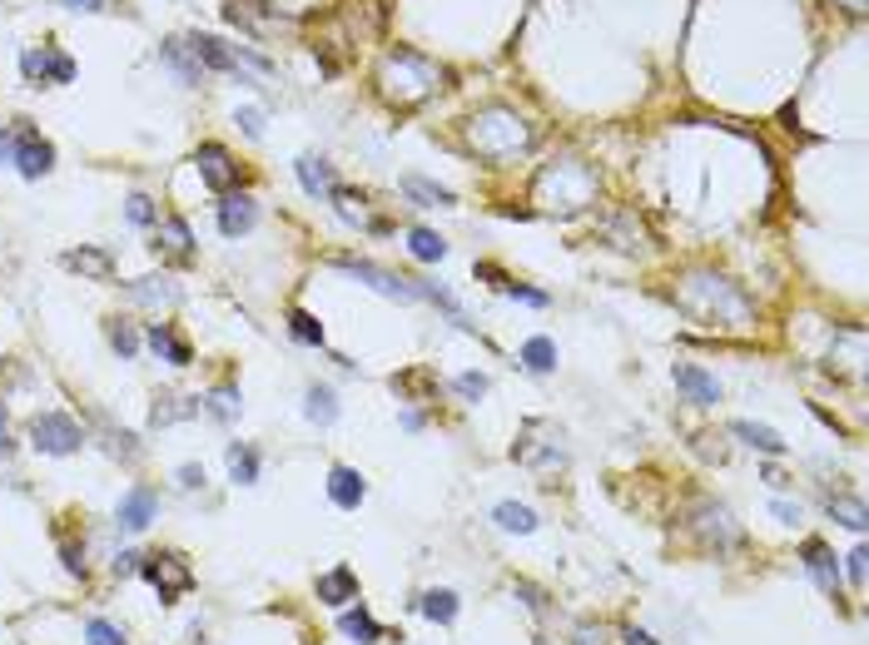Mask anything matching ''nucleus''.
I'll return each instance as SVG.
<instances>
[{"instance_id": "1", "label": "nucleus", "mask_w": 869, "mask_h": 645, "mask_svg": "<svg viewBox=\"0 0 869 645\" xmlns=\"http://www.w3.org/2000/svg\"><path fill=\"white\" fill-rule=\"evenodd\" d=\"M467 144H472L482 159L502 164V159H512V154H522V149L532 144V129H527V120H522L517 110L487 105V110H477V115L467 120Z\"/></svg>"}, {"instance_id": "2", "label": "nucleus", "mask_w": 869, "mask_h": 645, "mask_svg": "<svg viewBox=\"0 0 869 645\" xmlns=\"http://www.w3.org/2000/svg\"><path fill=\"white\" fill-rule=\"evenodd\" d=\"M596 199V169L581 159H552L537 174V204L557 214H581Z\"/></svg>"}, {"instance_id": "3", "label": "nucleus", "mask_w": 869, "mask_h": 645, "mask_svg": "<svg viewBox=\"0 0 869 645\" xmlns=\"http://www.w3.org/2000/svg\"><path fill=\"white\" fill-rule=\"evenodd\" d=\"M437 65L433 60H423L418 50H408V45H398L393 55H383V70H378V85H383V95L388 100H398V105H418L423 95H433L437 90Z\"/></svg>"}, {"instance_id": "4", "label": "nucleus", "mask_w": 869, "mask_h": 645, "mask_svg": "<svg viewBox=\"0 0 869 645\" xmlns=\"http://www.w3.org/2000/svg\"><path fill=\"white\" fill-rule=\"evenodd\" d=\"M696 293H706V303L701 298H681V308L696 318V323H706V328H735L730 318H725L721 308H730L735 318H745L750 323V303H745V293H735L725 278H711V273H696V278H686Z\"/></svg>"}, {"instance_id": "5", "label": "nucleus", "mask_w": 869, "mask_h": 645, "mask_svg": "<svg viewBox=\"0 0 869 645\" xmlns=\"http://www.w3.org/2000/svg\"><path fill=\"white\" fill-rule=\"evenodd\" d=\"M30 442H35L40 452H50V457H70V452H80L85 432H80V422L65 417V412H40V417H30Z\"/></svg>"}, {"instance_id": "6", "label": "nucleus", "mask_w": 869, "mask_h": 645, "mask_svg": "<svg viewBox=\"0 0 869 645\" xmlns=\"http://www.w3.org/2000/svg\"><path fill=\"white\" fill-rule=\"evenodd\" d=\"M338 268L353 273L358 283L378 288V293L393 298V303H418V278H398V273H388V268H378V263H368V258H338Z\"/></svg>"}, {"instance_id": "7", "label": "nucleus", "mask_w": 869, "mask_h": 645, "mask_svg": "<svg viewBox=\"0 0 869 645\" xmlns=\"http://www.w3.org/2000/svg\"><path fill=\"white\" fill-rule=\"evenodd\" d=\"M512 457L522 467H562L567 462V447H562V432L557 427H547V442H537V422H527L522 427V442L512 447Z\"/></svg>"}, {"instance_id": "8", "label": "nucleus", "mask_w": 869, "mask_h": 645, "mask_svg": "<svg viewBox=\"0 0 869 645\" xmlns=\"http://www.w3.org/2000/svg\"><path fill=\"white\" fill-rule=\"evenodd\" d=\"M140 576L159 591V601H174V596H184V591L194 586V576H189V566H184L179 556H145Z\"/></svg>"}, {"instance_id": "9", "label": "nucleus", "mask_w": 869, "mask_h": 645, "mask_svg": "<svg viewBox=\"0 0 869 645\" xmlns=\"http://www.w3.org/2000/svg\"><path fill=\"white\" fill-rule=\"evenodd\" d=\"M194 164H199V179H204L214 194H229V189L239 184V164H234V154H229L224 144H199V149H194Z\"/></svg>"}, {"instance_id": "10", "label": "nucleus", "mask_w": 869, "mask_h": 645, "mask_svg": "<svg viewBox=\"0 0 869 645\" xmlns=\"http://www.w3.org/2000/svg\"><path fill=\"white\" fill-rule=\"evenodd\" d=\"M20 70H25V80H55V85H70L75 80V60L70 55H60L55 45H40V50H25L20 55Z\"/></svg>"}, {"instance_id": "11", "label": "nucleus", "mask_w": 869, "mask_h": 645, "mask_svg": "<svg viewBox=\"0 0 869 645\" xmlns=\"http://www.w3.org/2000/svg\"><path fill=\"white\" fill-rule=\"evenodd\" d=\"M15 169H20L25 179H40V174L55 169V149H50V139H40L30 125L15 129Z\"/></svg>"}, {"instance_id": "12", "label": "nucleus", "mask_w": 869, "mask_h": 645, "mask_svg": "<svg viewBox=\"0 0 869 645\" xmlns=\"http://www.w3.org/2000/svg\"><path fill=\"white\" fill-rule=\"evenodd\" d=\"M189 50L199 55L204 70H224V75H239V80H244V70H239V50L224 45L219 35H199V30H194V35H189Z\"/></svg>"}, {"instance_id": "13", "label": "nucleus", "mask_w": 869, "mask_h": 645, "mask_svg": "<svg viewBox=\"0 0 869 645\" xmlns=\"http://www.w3.org/2000/svg\"><path fill=\"white\" fill-rule=\"evenodd\" d=\"M671 378H676V387H681L696 407H716V402H721V383H716L706 368H696V363H676Z\"/></svg>"}, {"instance_id": "14", "label": "nucleus", "mask_w": 869, "mask_h": 645, "mask_svg": "<svg viewBox=\"0 0 869 645\" xmlns=\"http://www.w3.org/2000/svg\"><path fill=\"white\" fill-rule=\"evenodd\" d=\"M159 60L179 75V85H199V80H204V65H199V55L189 50L184 35H169V40L159 45Z\"/></svg>"}, {"instance_id": "15", "label": "nucleus", "mask_w": 869, "mask_h": 645, "mask_svg": "<svg viewBox=\"0 0 869 645\" xmlns=\"http://www.w3.org/2000/svg\"><path fill=\"white\" fill-rule=\"evenodd\" d=\"M254 224H259V204H254L249 194H224V204H219V234L239 239V234H249Z\"/></svg>"}, {"instance_id": "16", "label": "nucleus", "mask_w": 869, "mask_h": 645, "mask_svg": "<svg viewBox=\"0 0 869 645\" xmlns=\"http://www.w3.org/2000/svg\"><path fill=\"white\" fill-rule=\"evenodd\" d=\"M318 601H323V606H348V601H358V576H353V566L323 571V576H318Z\"/></svg>"}, {"instance_id": "17", "label": "nucleus", "mask_w": 869, "mask_h": 645, "mask_svg": "<svg viewBox=\"0 0 869 645\" xmlns=\"http://www.w3.org/2000/svg\"><path fill=\"white\" fill-rule=\"evenodd\" d=\"M328 497H333V507L353 512V507L368 497V482H363L353 467H333V472H328Z\"/></svg>"}, {"instance_id": "18", "label": "nucleus", "mask_w": 869, "mask_h": 645, "mask_svg": "<svg viewBox=\"0 0 869 645\" xmlns=\"http://www.w3.org/2000/svg\"><path fill=\"white\" fill-rule=\"evenodd\" d=\"M154 516H159V497H154L149 487H130V492H125V502H120V526L145 531Z\"/></svg>"}, {"instance_id": "19", "label": "nucleus", "mask_w": 869, "mask_h": 645, "mask_svg": "<svg viewBox=\"0 0 869 645\" xmlns=\"http://www.w3.org/2000/svg\"><path fill=\"white\" fill-rule=\"evenodd\" d=\"M805 571L815 576V586L820 591H840V566H835V556L825 551V541H805Z\"/></svg>"}, {"instance_id": "20", "label": "nucleus", "mask_w": 869, "mask_h": 645, "mask_svg": "<svg viewBox=\"0 0 869 645\" xmlns=\"http://www.w3.org/2000/svg\"><path fill=\"white\" fill-rule=\"evenodd\" d=\"M696 531H701L706 541H716L721 551L740 541V531L730 526V512H725V507H711V502H706V507H696Z\"/></svg>"}, {"instance_id": "21", "label": "nucleus", "mask_w": 869, "mask_h": 645, "mask_svg": "<svg viewBox=\"0 0 869 645\" xmlns=\"http://www.w3.org/2000/svg\"><path fill=\"white\" fill-rule=\"evenodd\" d=\"M149 348L159 353V358H169L174 368H189L194 363V353H189V343L169 328V323H149Z\"/></svg>"}, {"instance_id": "22", "label": "nucleus", "mask_w": 869, "mask_h": 645, "mask_svg": "<svg viewBox=\"0 0 869 645\" xmlns=\"http://www.w3.org/2000/svg\"><path fill=\"white\" fill-rule=\"evenodd\" d=\"M293 169H298V184H303V194H313V199H318V194H333V189H338V184H333V169H328L323 159H313V154H303V159H298Z\"/></svg>"}, {"instance_id": "23", "label": "nucleus", "mask_w": 869, "mask_h": 645, "mask_svg": "<svg viewBox=\"0 0 869 645\" xmlns=\"http://www.w3.org/2000/svg\"><path fill=\"white\" fill-rule=\"evenodd\" d=\"M730 432H735L745 447L765 452V457H780V452H785V437H780V432H770V427H760V422H730Z\"/></svg>"}, {"instance_id": "24", "label": "nucleus", "mask_w": 869, "mask_h": 645, "mask_svg": "<svg viewBox=\"0 0 869 645\" xmlns=\"http://www.w3.org/2000/svg\"><path fill=\"white\" fill-rule=\"evenodd\" d=\"M65 268H80V273H90V278H100V283L115 278V263H110L105 249H70V254H65Z\"/></svg>"}, {"instance_id": "25", "label": "nucleus", "mask_w": 869, "mask_h": 645, "mask_svg": "<svg viewBox=\"0 0 869 645\" xmlns=\"http://www.w3.org/2000/svg\"><path fill=\"white\" fill-rule=\"evenodd\" d=\"M338 631H343V636H353V641H363V645L383 641V626H378V621H373L363 606H358V611H343V616H338Z\"/></svg>"}, {"instance_id": "26", "label": "nucleus", "mask_w": 869, "mask_h": 645, "mask_svg": "<svg viewBox=\"0 0 869 645\" xmlns=\"http://www.w3.org/2000/svg\"><path fill=\"white\" fill-rule=\"evenodd\" d=\"M229 477H234L239 487H254V482H259V452L244 447V442H234V447H229Z\"/></svg>"}, {"instance_id": "27", "label": "nucleus", "mask_w": 869, "mask_h": 645, "mask_svg": "<svg viewBox=\"0 0 869 645\" xmlns=\"http://www.w3.org/2000/svg\"><path fill=\"white\" fill-rule=\"evenodd\" d=\"M130 298H135V303H174L179 288H174V278L159 273V278H135V283H130Z\"/></svg>"}, {"instance_id": "28", "label": "nucleus", "mask_w": 869, "mask_h": 645, "mask_svg": "<svg viewBox=\"0 0 869 645\" xmlns=\"http://www.w3.org/2000/svg\"><path fill=\"white\" fill-rule=\"evenodd\" d=\"M303 412H308V422L328 427V422L338 417V397H333V387H308V397H303Z\"/></svg>"}, {"instance_id": "29", "label": "nucleus", "mask_w": 869, "mask_h": 645, "mask_svg": "<svg viewBox=\"0 0 869 645\" xmlns=\"http://www.w3.org/2000/svg\"><path fill=\"white\" fill-rule=\"evenodd\" d=\"M403 194H413V199L428 204V209H447V204H452V189H437L433 179H423V174H408V179H403Z\"/></svg>"}, {"instance_id": "30", "label": "nucleus", "mask_w": 869, "mask_h": 645, "mask_svg": "<svg viewBox=\"0 0 869 645\" xmlns=\"http://www.w3.org/2000/svg\"><path fill=\"white\" fill-rule=\"evenodd\" d=\"M522 363H527L532 373H552V368H557V343H552V338H527Z\"/></svg>"}, {"instance_id": "31", "label": "nucleus", "mask_w": 869, "mask_h": 645, "mask_svg": "<svg viewBox=\"0 0 869 645\" xmlns=\"http://www.w3.org/2000/svg\"><path fill=\"white\" fill-rule=\"evenodd\" d=\"M154 229H159V244H164L169 254L184 258L189 249H194V239H189V224H184V219H159Z\"/></svg>"}, {"instance_id": "32", "label": "nucleus", "mask_w": 869, "mask_h": 645, "mask_svg": "<svg viewBox=\"0 0 869 645\" xmlns=\"http://www.w3.org/2000/svg\"><path fill=\"white\" fill-rule=\"evenodd\" d=\"M492 521H497L502 531H522V536H527V531L537 526V516H532V507H522V502H502V507L492 512Z\"/></svg>"}, {"instance_id": "33", "label": "nucleus", "mask_w": 869, "mask_h": 645, "mask_svg": "<svg viewBox=\"0 0 869 645\" xmlns=\"http://www.w3.org/2000/svg\"><path fill=\"white\" fill-rule=\"evenodd\" d=\"M423 616L437 621V626H452V621H457V596H452V591H428V596H423Z\"/></svg>"}, {"instance_id": "34", "label": "nucleus", "mask_w": 869, "mask_h": 645, "mask_svg": "<svg viewBox=\"0 0 869 645\" xmlns=\"http://www.w3.org/2000/svg\"><path fill=\"white\" fill-rule=\"evenodd\" d=\"M289 333L298 338V343H308V348H323V323H318L313 313H303V308H293L289 313Z\"/></svg>"}, {"instance_id": "35", "label": "nucleus", "mask_w": 869, "mask_h": 645, "mask_svg": "<svg viewBox=\"0 0 869 645\" xmlns=\"http://www.w3.org/2000/svg\"><path fill=\"white\" fill-rule=\"evenodd\" d=\"M830 516H835V521H845L850 531H865V526H869L865 502H860V497H830Z\"/></svg>"}, {"instance_id": "36", "label": "nucleus", "mask_w": 869, "mask_h": 645, "mask_svg": "<svg viewBox=\"0 0 869 645\" xmlns=\"http://www.w3.org/2000/svg\"><path fill=\"white\" fill-rule=\"evenodd\" d=\"M408 249H413V258H423V263H437V258L447 254V244L437 239L433 229H413L408 234Z\"/></svg>"}, {"instance_id": "37", "label": "nucleus", "mask_w": 869, "mask_h": 645, "mask_svg": "<svg viewBox=\"0 0 869 645\" xmlns=\"http://www.w3.org/2000/svg\"><path fill=\"white\" fill-rule=\"evenodd\" d=\"M209 412H214L219 422L239 417V387H214V392H209Z\"/></svg>"}, {"instance_id": "38", "label": "nucleus", "mask_w": 869, "mask_h": 645, "mask_svg": "<svg viewBox=\"0 0 869 645\" xmlns=\"http://www.w3.org/2000/svg\"><path fill=\"white\" fill-rule=\"evenodd\" d=\"M110 343H115L120 358H135V353H140V338H135V328H125V323H110Z\"/></svg>"}, {"instance_id": "39", "label": "nucleus", "mask_w": 869, "mask_h": 645, "mask_svg": "<svg viewBox=\"0 0 869 645\" xmlns=\"http://www.w3.org/2000/svg\"><path fill=\"white\" fill-rule=\"evenodd\" d=\"M125 214H130V224H140V229H149V224H159V214H154V204H149L145 194H130V204H125Z\"/></svg>"}, {"instance_id": "40", "label": "nucleus", "mask_w": 869, "mask_h": 645, "mask_svg": "<svg viewBox=\"0 0 869 645\" xmlns=\"http://www.w3.org/2000/svg\"><path fill=\"white\" fill-rule=\"evenodd\" d=\"M85 641L90 645H125V636H120V626H110V621H90V626H85Z\"/></svg>"}, {"instance_id": "41", "label": "nucleus", "mask_w": 869, "mask_h": 645, "mask_svg": "<svg viewBox=\"0 0 869 645\" xmlns=\"http://www.w3.org/2000/svg\"><path fill=\"white\" fill-rule=\"evenodd\" d=\"M333 199H338V214H343L348 224L363 219V194H353V189H333Z\"/></svg>"}, {"instance_id": "42", "label": "nucleus", "mask_w": 869, "mask_h": 645, "mask_svg": "<svg viewBox=\"0 0 869 645\" xmlns=\"http://www.w3.org/2000/svg\"><path fill=\"white\" fill-rule=\"evenodd\" d=\"M502 293H507V298H522V303H532V308H547V293H537V288H522V283H502Z\"/></svg>"}, {"instance_id": "43", "label": "nucleus", "mask_w": 869, "mask_h": 645, "mask_svg": "<svg viewBox=\"0 0 869 645\" xmlns=\"http://www.w3.org/2000/svg\"><path fill=\"white\" fill-rule=\"evenodd\" d=\"M457 392L477 402V397H487V378H482V373H462V378H457Z\"/></svg>"}, {"instance_id": "44", "label": "nucleus", "mask_w": 869, "mask_h": 645, "mask_svg": "<svg viewBox=\"0 0 869 645\" xmlns=\"http://www.w3.org/2000/svg\"><path fill=\"white\" fill-rule=\"evenodd\" d=\"M239 125H244V134H249V139H264V115H259L254 105H244V110H239Z\"/></svg>"}, {"instance_id": "45", "label": "nucleus", "mask_w": 869, "mask_h": 645, "mask_svg": "<svg viewBox=\"0 0 869 645\" xmlns=\"http://www.w3.org/2000/svg\"><path fill=\"white\" fill-rule=\"evenodd\" d=\"M140 566H145V556H140V551H120V561H115V576H140Z\"/></svg>"}, {"instance_id": "46", "label": "nucleus", "mask_w": 869, "mask_h": 645, "mask_svg": "<svg viewBox=\"0 0 869 645\" xmlns=\"http://www.w3.org/2000/svg\"><path fill=\"white\" fill-rule=\"evenodd\" d=\"M845 561H850V581H855V586H865V561H869V551H865V546H855V551H850Z\"/></svg>"}, {"instance_id": "47", "label": "nucleus", "mask_w": 869, "mask_h": 645, "mask_svg": "<svg viewBox=\"0 0 869 645\" xmlns=\"http://www.w3.org/2000/svg\"><path fill=\"white\" fill-rule=\"evenodd\" d=\"M60 556H65V571H70V576H85V556H80L75 546H65Z\"/></svg>"}, {"instance_id": "48", "label": "nucleus", "mask_w": 869, "mask_h": 645, "mask_svg": "<svg viewBox=\"0 0 869 645\" xmlns=\"http://www.w3.org/2000/svg\"><path fill=\"white\" fill-rule=\"evenodd\" d=\"M0 164H15V129H0Z\"/></svg>"}, {"instance_id": "49", "label": "nucleus", "mask_w": 869, "mask_h": 645, "mask_svg": "<svg viewBox=\"0 0 869 645\" xmlns=\"http://www.w3.org/2000/svg\"><path fill=\"white\" fill-rule=\"evenodd\" d=\"M65 10H80V15H95V10H105V0H60Z\"/></svg>"}, {"instance_id": "50", "label": "nucleus", "mask_w": 869, "mask_h": 645, "mask_svg": "<svg viewBox=\"0 0 869 645\" xmlns=\"http://www.w3.org/2000/svg\"><path fill=\"white\" fill-rule=\"evenodd\" d=\"M179 482H184V487H199V482H204V467H179Z\"/></svg>"}, {"instance_id": "51", "label": "nucleus", "mask_w": 869, "mask_h": 645, "mask_svg": "<svg viewBox=\"0 0 869 645\" xmlns=\"http://www.w3.org/2000/svg\"><path fill=\"white\" fill-rule=\"evenodd\" d=\"M10 447L15 442H10V422H5V407H0V457H10Z\"/></svg>"}, {"instance_id": "52", "label": "nucleus", "mask_w": 869, "mask_h": 645, "mask_svg": "<svg viewBox=\"0 0 869 645\" xmlns=\"http://www.w3.org/2000/svg\"><path fill=\"white\" fill-rule=\"evenodd\" d=\"M775 516H780V521H800V507H790V502L775 497Z\"/></svg>"}, {"instance_id": "53", "label": "nucleus", "mask_w": 869, "mask_h": 645, "mask_svg": "<svg viewBox=\"0 0 869 645\" xmlns=\"http://www.w3.org/2000/svg\"><path fill=\"white\" fill-rule=\"evenodd\" d=\"M621 641H626V645H661V641H651V636H646V631H636V626H631V631H626V636H621Z\"/></svg>"}, {"instance_id": "54", "label": "nucleus", "mask_w": 869, "mask_h": 645, "mask_svg": "<svg viewBox=\"0 0 869 645\" xmlns=\"http://www.w3.org/2000/svg\"><path fill=\"white\" fill-rule=\"evenodd\" d=\"M865 5L869 0H845V10H855V15H865Z\"/></svg>"}]
</instances>
